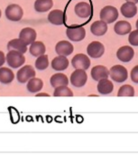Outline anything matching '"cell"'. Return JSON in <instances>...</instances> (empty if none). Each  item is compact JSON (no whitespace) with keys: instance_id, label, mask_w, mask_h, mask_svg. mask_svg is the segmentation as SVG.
I'll use <instances>...</instances> for the list:
<instances>
[{"instance_id":"1","label":"cell","mask_w":138,"mask_h":155,"mask_svg":"<svg viewBox=\"0 0 138 155\" xmlns=\"http://www.w3.org/2000/svg\"><path fill=\"white\" fill-rule=\"evenodd\" d=\"M5 60L7 62V64L12 68H19L23 66L25 63V57L24 54L14 50L8 51L5 56Z\"/></svg>"},{"instance_id":"2","label":"cell","mask_w":138,"mask_h":155,"mask_svg":"<svg viewBox=\"0 0 138 155\" xmlns=\"http://www.w3.org/2000/svg\"><path fill=\"white\" fill-rule=\"evenodd\" d=\"M109 75L111 76V79L117 83H123L126 80H127L128 73L125 66L120 64L113 65L109 70Z\"/></svg>"},{"instance_id":"3","label":"cell","mask_w":138,"mask_h":155,"mask_svg":"<svg viewBox=\"0 0 138 155\" xmlns=\"http://www.w3.org/2000/svg\"><path fill=\"white\" fill-rule=\"evenodd\" d=\"M35 70L34 68L30 65V64H27V65H24L22 66L16 73V79H17V82L20 83V84H25L27 83L30 79L35 77Z\"/></svg>"},{"instance_id":"4","label":"cell","mask_w":138,"mask_h":155,"mask_svg":"<svg viewBox=\"0 0 138 155\" xmlns=\"http://www.w3.org/2000/svg\"><path fill=\"white\" fill-rule=\"evenodd\" d=\"M5 14L8 20L12 21V22H18L23 18L24 10L19 5L11 4L5 8Z\"/></svg>"},{"instance_id":"5","label":"cell","mask_w":138,"mask_h":155,"mask_svg":"<svg viewBox=\"0 0 138 155\" xmlns=\"http://www.w3.org/2000/svg\"><path fill=\"white\" fill-rule=\"evenodd\" d=\"M99 16L103 22L111 24L118 18V11L113 5H107L101 9Z\"/></svg>"},{"instance_id":"6","label":"cell","mask_w":138,"mask_h":155,"mask_svg":"<svg viewBox=\"0 0 138 155\" xmlns=\"http://www.w3.org/2000/svg\"><path fill=\"white\" fill-rule=\"evenodd\" d=\"M88 80V74L85 72V70L81 69H75V71L71 74V84L76 87V88H80L83 87Z\"/></svg>"},{"instance_id":"7","label":"cell","mask_w":138,"mask_h":155,"mask_svg":"<svg viewBox=\"0 0 138 155\" xmlns=\"http://www.w3.org/2000/svg\"><path fill=\"white\" fill-rule=\"evenodd\" d=\"M66 35L71 41L80 42L86 36V30L80 25H73L66 30Z\"/></svg>"},{"instance_id":"8","label":"cell","mask_w":138,"mask_h":155,"mask_svg":"<svg viewBox=\"0 0 138 155\" xmlns=\"http://www.w3.org/2000/svg\"><path fill=\"white\" fill-rule=\"evenodd\" d=\"M90 59L84 54H77L71 60V64L75 69L87 70L90 66Z\"/></svg>"},{"instance_id":"9","label":"cell","mask_w":138,"mask_h":155,"mask_svg":"<svg viewBox=\"0 0 138 155\" xmlns=\"http://www.w3.org/2000/svg\"><path fill=\"white\" fill-rule=\"evenodd\" d=\"M87 53L91 58H99L105 53V46L99 41H93L88 45Z\"/></svg>"},{"instance_id":"10","label":"cell","mask_w":138,"mask_h":155,"mask_svg":"<svg viewBox=\"0 0 138 155\" xmlns=\"http://www.w3.org/2000/svg\"><path fill=\"white\" fill-rule=\"evenodd\" d=\"M37 37L36 31L32 27H24L19 33V39H21L24 44L31 45L33 44Z\"/></svg>"},{"instance_id":"11","label":"cell","mask_w":138,"mask_h":155,"mask_svg":"<svg viewBox=\"0 0 138 155\" xmlns=\"http://www.w3.org/2000/svg\"><path fill=\"white\" fill-rule=\"evenodd\" d=\"M135 55V51L134 49L129 46V45H124L118 48L117 51V57L124 63L130 62Z\"/></svg>"},{"instance_id":"12","label":"cell","mask_w":138,"mask_h":155,"mask_svg":"<svg viewBox=\"0 0 138 155\" xmlns=\"http://www.w3.org/2000/svg\"><path fill=\"white\" fill-rule=\"evenodd\" d=\"M75 14L81 18H88L92 14V7L87 2H80L74 7Z\"/></svg>"},{"instance_id":"13","label":"cell","mask_w":138,"mask_h":155,"mask_svg":"<svg viewBox=\"0 0 138 155\" xmlns=\"http://www.w3.org/2000/svg\"><path fill=\"white\" fill-rule=\"evenodd\" d=\"M73 50H74L73 45L66 40L60 41L55 45V52L58 54V55L68 56L72 54Z\"/></svg>"},{"instance_id":"14","label":"cell","mask_w":138,"mask_h":155,"mask_svg":"<svg viewBox=\"0 0 138 155\" xmlns=\"http://www.w3.org/2000/svg\"><path fill=\"white\" fill-rule=\"evenodd\" d=\"M91 77L95 81L107 79L109 76V70L104 65H96L91 69Z\"/></svg>"},{"instance_id":"15","label":"cell","mask_w":138,"mask_h":155,"mask_svg":"<svg viewBox=\"0 0 138 155\" xmlns=\"http://www.w3.org/2000/svg\"><path fill=\"white\" fill-rule=\"evenodd\" d=\"M50 84L52 87H59V86H67L69 84L68 76L62 73H56L52 74L50 78Z\"/></svg>"},{"instance_id":"16","label":"cell","mask_w":138,"mask_h":155,"mask_svg":"<svg viewBox=\"0 0 138 155\" xmlns=\"http://www.w3.org/2000/svg\"><path fill=\"white\" fill-rule=\"evenodd\" d=\"M52 68L57 72L64 71L69 66V60L66 56L63 55H58L54 57L52 61Z\"/></svg>"},{"instance_id":"17","label":"cell","mask_w":138,"mask_h":155,"mask_svg":"<svg viewBox=\"0 0 138 155\" xmlns=\"http://www.w3.org/2000/svg\"><path fill=\"white\" fill-rule=\"evenodd\" d=\"M97 89H98V92L100 94H102V95H108V94H110L113 92V90H114V84L108 78L107 79H102V80H99V81Z\"/></svg>"},{"instance_id":"18","label":"cell","mask_w":138,"mask_h":155,"mask_svg":"<svg viewBox=\"0 0 138 155\" xmlns=\"http://www.w3.org/2000/svg\"><path fill=\"white\" fill-rule=\"evenodd\" d=\"M7 49L8 51L14 50L22 54H25L27 51V45L24 44L21 39L19 38H14L12 39L8 42L7 44Z\"/></svg>"},{"instance_id":"19","label":"cell","mask_w":138,"mask_h":155,"mask_svg":"<svg viewBox=\"0 0 138 155\" xmlns=\"http://www.w3.org/2000/svg\"><path fill=\"white\" fill-rule=\"evenodd\" d=\"M48 20L51 24L61 25L64 23V13L60 9H54L48 15Z\"/></svg>"},{"instance_id":"20","label":"cell","mask_w":138,"mask_h":155,"mask_svg":"<svg viewBox=\"0 0 138 155\" xmlns=\"http://www.w3.org/2000/svg\"><path fill=\"white\" fill-rule=\"evenodd\" d=\"M43 87V82L41 78L33 77L26 83V89L31 94L39 93Z\"/></svg>"},{"instance_id":"21","label":"cell","mask_w":138,"mask_h":155,"mask_svg":"<svg viewBox=\"0 0 138 155\" xmlns=\"http://www.w3.org/2000/svg\"><path fill=\"white\" fill-rule=\"evenodd\" d=\"M108 31V24L103 22L102 20L96 21L92 23L90 25V32L97 36H101L104 35Z\"/></svg>"},{"instance_id":"22","label":"cell","mask_w":138,"mask_h":155,"mask_svg":"<svg viewBox=\"0 0 138 155\" xmlns=\"http://www.w3.org/2000/svg\"><path fill=\"white\" fill-rule=\"evenodd\" d=\"M120 11H121V14L125 17L132 18L136 15L137 7H136V4H134L132 2H127V3L122 5V6L120 8Z\"/></svg>"},{"instance_id":"23","label":"cell","mask_w":138,"mask_h":155,"mask_svg":"<svg viewBox=\"0 0 138 155\" xmlns=\"http://www.w3.org/2000/svg\"><path fill=\"white\" fill-rule=\"evenodd\" d=\"M30 54L33 56L38 57L41 56L42 54H45L46 52V47L44 45V44L41 41H34L33 44L30 45V48H29Z\"/></svg>"},{"instance_id":"24","label":"cell","mask_w":138,"mask_h":155,"mask_svg":"<svg viewBox=\"0 0 138 155\" xmlns=\"http://www.w3.org/2000/svg\"><path fill=\"white\" fill-rule=\"evenodd\" d=\"M14 79V72L8 67H0V83L3 84H9Z\"/></svg>"},{"instance_id":"25","label":"cell","mask_w":138,"mask_h":155,"mask_svg":"<svg viewBox=\"0 0 138 155\" xmlns=\"http://www.w3.org/2000/svg\"><path fill=\"white\" fill-rule=\"evenodd\" d=\"M131 29H132V26H131L130 23L127 21H125V20L117 22L114 26L115 32L119 35H125L130 33Z\"/></svg>"},{"instance_id":"26","label":"cell","mask_w":138,"mask_h":155,"mask_svg":"<svg viewBox=\"0 0 138 155\" xmlns=\"http://www.w3.org/2000/svg\"><path fill=\"white\" fill-rule=\"evenodd\" d=\"M53 6L52 0H35L34 9L39 13H44L49 11Z\"/></svg>"},{"instance_id":"27","label":"cell","mask_w":138,"mask_h":155,"mask_svg":"<svg viewBox=\"0 0 138 155\" xmlns=\"http://www.w3.org/2000/svg\"><path fill=\"white\" fill-rule=\"evenodd\" d=\"M73 92L71 88L67 86H59L54 88L53 91V96L54 97H72Z\"/></svg>"},{"instance_id":"28","label":"cell","mask_w":138,"mask_h":155,"mask_svg":"<svg viewBox=\"0 0 138 155\" xmlns=\"http://www.w3.org/2000/svg\"><path fill=\"white\" fill-rule=\"evenodd\" d=\"M118 97H133L135 96V88L130 84L122 85L118 92Z\"/></svg>"},{"instance_id":"29","label":"cell","mask_w":138,"mask_h":155,"mask_svg":"<svg viewBox=\"0 0 138 155\" xmlns=\"http://www.w3.org/2000/svg\"><path fill=\"white\" fill-rule=\"evenodd\" d=\"M49 66V58L48 55L42 54L41 56H38V58L35 61V68L39 71H43L47 69Z\"/></svg>"},{"instance_id":"30","label":"cell","mask_w":138,"mask_h":155,"mask_svg":"<svg viewBox=\"0 0 138 155\" xmlns=\"http://www.w3.org/2000/svg\"><path fill=\"white\" fill-rule=\"evenodd\" d=\"M128 41L132 45L138 46V29L134 30L133 32H130V35L128 36Z\"/></svg>"},{"instance_id":"31","label":"cell","mask_w":138,"mask_h":155,"mask_svg":"<svg viewBox=\"0 0 138 155\" xmlns=\"http://www.w3.org/2000/svg\"><path fill=\"white\" fill-rule=\"evenodd\" d=\"M130 77H131V80H132L135 84H138V65H136V66L131 70Z\"/></svg>"},{"instance_id":"32","label":"cell","mask_w":138,"mask_h":155,"mask_svg":"<svg viewBox=\"0 0 138 155\" xmlns=\"http://www.w3.org/2000/svg\"><path fill=\"white\" fill-rule=\"evenodd\" d=\"M5 62V55L3 51H0V67L4 65Z\"/></svg>"},{"instance_id":"33","label":"cell","mask_w":138,"mask_h":155,"mask_svg":"<svg viewBox=\"0 0 138 155\" xmlns=\"http://www.w3.org/2000/svg\"><path fill=\"white\" fill-rule=\"evenodd\" d=\"M35 96L36 97H50L51 95L49 94H47V93H37L36 94H35Z\"/></svg>"},{"instance_id":"34","label":"cell","mask_w":138,"mask_h":155,"mask_svg":"<svg viewBox=\"0 0 138 155\" xmlns=\"http://www.w3.org/2000/svg\"><path fill=\"white\" fill-rule=\"evenodd\" d=\"M127 2H132V3H134V4H136L138 3V0H127Z\"/></svg>"},{"instance_id":"35","label":"cell","mask_w":138,"mask_h":155,"mask_svg":"<svg viewBox=\"0 0 138 155\" xmlns=\"http://www.w3.org/2000/svg\"><path fill=\"white\" fill-rule=\"evenodd\" d=\"M136 28L138 29V19H137V21H136Z\"/></svg>"},{"instance_id":"36","label":"cell","mask_w":138,"mask_h":155,"mask_svg":"<svg viewBox=\"0 0 138 155\" xmlns=\"http://www.w3.org/2000/svg\"><path fill=\"white\" fill-rule=\"evenodd\" d=\"M1 15H2V12H1V9H0V17H1Z\"/></svg>"}]
</instances>
